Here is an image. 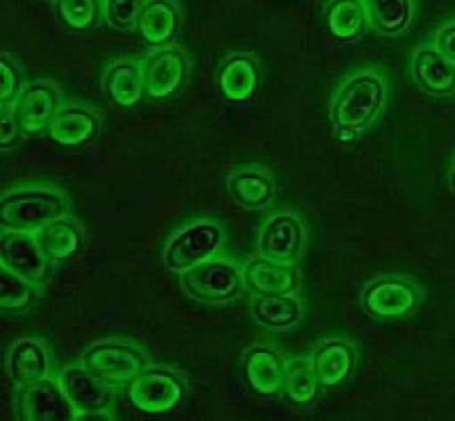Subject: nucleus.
<instances>
[{
    "mask_svg": "<svg viewBox=\"0 0 455 421\" xmlns=\"http://www.w3.org/2000/svg\"><path fill=\"white\" fill-rule=\"evenodd\" d=\"M385 105V83L378 73L364 71L341 84L331 107V121L339 132L357 135L378 119Z\"/></svg>",
    "mask_w": 455,
    "mask_h": 421,
    "instance_id": "1",
    "label": "nucleus"
},
{
    "mask_svg": "<svg viewBox=\"0 0 455 421\" xmlns=\"http://www.w3.org/2000/svg\"><path fill=\"white\" fill-rule=\"evenodd\" d=\"M130 406L150 417L176 412L187 399L185 380L166 367H146L128 383Z\"/></svg>",
    "mask_w": 455,
    "mask_h": 421,
    "instance_id": "2",
    "label": "nucleus"
},
{
    "mask_svg": "<svg viewBox=\"0 0 455 421\" xmlns=\"http://www.w3.org/2000/svg\"><path fill=\"white\" fill-rule=\"evenodd\" d=\"M67 201L51 189H21L3 196L0 221L5 230L35 233L55 218L64 217Z\"/></svg>",
    "mask_w": 455,
    "mask_h": 421,
    "instance_id": "3",
    "label": "nucleus"
},
{
    "mask_svg": "<svg viewBox=\"0 0 455 421\" xmlns=\"http://www.w3.org/2000/svg\"><path fill=\"white\" fill-rule=\"evenodd\" d=\"M182 287L189 297L201 303H228L242 297L246 282L243 271H239L233 262L210 258L182 274Z\"/></svg>",
    "mask_w": 455,
    "mask_h": 421,
    "instance_id": "4",
    "label": "nucleus"
},
{
    "mask_svg": "<svg viewBox=\"0 0 455 421\" xmlns=\"http://www.w3.org/2000/svg\"><path fill=\"white\" fill-rule=\"evenodd\" d=\"M223 233L212 221H196L173 234L164 249V265L173 274H185L210 260L221 246Z\"/></svg>",
    "mask_w": 455,
    "mask_h": 421,
    "instance_id": "5",
    "label": "nucleus"
},
{
    "mask_svg": "<svg viewBox=\"0 0 455 421\" xmlns=\"http://www.w3.org/2000/svg\"><path fill=\"white\" fill-rule=\"evenodd\" d=\"M421 294L414 282L401 276H383L369 282L363 294V307L369 317L396 322L417 313Z\"/></svg>",
    "mask_w": 455,
    "mask_h": 421,
    "instance_id": "6",
    "label": "nucleus"
},
{
    "mask_svg": "<svg viewBox=\"0 0 455 421\" xmlns=\"http://www.w3.org/2000/svg\"><path fill=\"white\" fill-rule=\"evenodd\" d=\"M141 78H144L146 99L166 103L185 89L189 80V62L180 48H157L141 67Z\"/></svg>",
    "mask_w": 455,
    "mask_h": 421,
    "instance_id": "7",
    "label": "nucleus"
},
{
    "mask_svg": "<svg viewBox=\"0 0 455 421\" xmlns=\"http://www.w3.org/2000/svg\"><path fill=\"white\" fill-rule=\"evenodd\" d=\"M83 364L109 385H128L141 369H146V358L141 351L125 342H100L84 351Z\"/></svg>",
    "mask_w": 455,
    "mask_h": 421,
    "instance_id": "8",
    "label": "nucleus"
},
{
    "mask_svg": "<svg viewBox=\"0 0 455 421\" xmlns=\"http://www.w3.org/2000/svg\"><path fill=\"white\" fill-rule=\"evenodd\" d=\"M51 258L36 242V234L21 230H3L0 237V265L14 271L35 285L51 281L52 266Z\"/></svg>",
    "mask_w": 455,
    "mask_h": 421,
    "instance_id": "9",
    "label": "nucleus"
},
{
    "mask_svg": "<svg viewBox=\"0 0 455 421\" xmlns=\"http://www.w3.org/2000/svg\"><path fill=\"white\" fill-rule=\"evenodd\" d=\"M16 412L26 421H68L76 417L71 399L64 392L60 380H36L32 385L19 387L16 394Z\"/></svg>",
    "mask_w": 455,
    "mask_h": 421,
    "instance_id": "10",
    "label": "nucleus"
},
{
    "mask_svg": "<svg viewBox=\"0 0 455 421\" xmlns=\"http://www.w3.org/2000/svg\"><path fill=\"white\" fill-rule=\"evenodd\" d=\"M16 121L21 125L23 135L39 137L48 132L51 123L60 112V94L48 83H32L21 91V96L12 105Z\"/></svg>",
    "mask_w": 455,
    "mask_h": 421,
    "instance_id": "11",
    "label": "nucleus"
},
{
    "mask_svg": "<svg viewBox=\"0 0 455 421\" xmlns=\"http://www.w3.org/2000/svg\"><path fill=\"white\" fill-rule=\"evenodd\" d=\"M306 246V230L294 214H275L259 233V253L275 262L291 265Z\"/></svg>",
    "mask_w": 455,
    "mask_h": 421,
    "instance_id": "12",
    "label": "nucleus"
},
{
    "mask_svg": "<svg viewBox=\"0 0 455 421\" xmlns=\"http://www.w3.org/2000/svg\"><path fill=\"white\" fill-rule=\"evenodd\" d=\"M259 84H262L259 64L246 52H235L219 67L217 89L228 103H246L258 94Z\"/></svg>",
    "mask_w": 455,
    "mask_h": 421,
    "instance_id": "13",
    "label": "nucleus"
},
{
    "mask_svg": "<svg viewBox=\"0 0 455 421\" xmlns=\"http://www.w3.org/2000/svg\"><path fill=\"white\" fill-rule=\"evenodd\" d=\"M243 380L258 396L283 394L287 362L271 346H251L242 358Z\"/></svg>",
    "mask_w": 455,
    "mask_h": 421,
    "instance_id": "14",
    "label": "nucleus"
},
{
    "mask_svg": "<svg viewBox=\"0 0 455 421\" xmlns=\"http://www.w3.org/2000/svg\"><path fill=\"white\" fill-rule=\"evenodd\" d=\"M64 392L80 415H100L112 406L109 383L93 376L87 367H68L60 374Z\"/></svg>",
    "mask_w": 455,
    "mask_h": 421,
    "instance_id": "15",
    "label": "nucleus"
},
{
    "mask_svg": "<svg viewBox=\"0 0 455 421\" xmlns=\"http://www.w3.org/2000/svg\"><path fill=\"white\" fill-rule=\"evenodd\" d=\"M312 369L321 390L344 387L355 374V351L344 339H328L316 346L312 355Z\"/></svg>",
    "mask_w": 455,
    "mask_h": 421,
    "instance_id": "16",
    "label": "nucleus"
},
{
    "mask_svg": "<svg viewBox=\"0 0 455 421\" xmlns=\"http://www.w3.org/2000/svg\"><path fill=\"white\" fill-rule=\"evenodd\" d=\"M412 78L428 96L446 99L455 94V62L435 46L419 48L412 58Z\"/></svg>",
    "mask_w": 455,
    "mask_h": 421,
    "instance_id": "17",
    "label": "nucleus"
},
{
    "mask_svg": "<svg viewBox=\"0 0 455 421\" xmlns=\"http://www.w3.org/2000/svg\"><path fill=\"white\" fill-rule=\"evenodd\" d=\"M243 282L255 297L258 294H294L300 287V274L291 265L259 255L243 269Z\"/></svg>",
    "mask_w": 455,
    "mask_h": 421,
    "instance_id": "18",
    "label": "nucleus"
},
{
    "mask_svg": "<svg viewBox=\"0 0 455 421\" xmlns=\"http://www.w3.org/2000/svg\"><path fill=\"white\" fill-rule=\"evenodd\" d=\"M100 131L99 116L87 107H64L57 112L48 128V139L64 148H84L92 144Z\"/></svg>",
    "mask_w": 455,
    "mask_h": 421,
    "instance_id": "19",
    "label": "nucleus"
},
{
    "mask_svg": "<svg viewBox=\"0 0 455 421\" xmlns=\"http://www.w3.org/2000/svg\"><path fill=\"white\" fill-rule=\"evenodd\" d=\"M182 14L173 0H148L137 23V32L144 44L157 48L171 46L180 30Z\"/></svg>",
    "mask_w": 455,
    "mask_h": 421,
    "instance_id": "20",
    "label": "nucleus"
},
{
    "mask_svg": "<svg viewBox=\"0 0 455 421\" xmlns=\"http://www.w3.org/2000/svg\"><path fill=\"white\" fill-rule=\"evenodd\" d=\"M323 26L328 36L337 44H351L364 35L369 14L363 0H332L323 12Z\"/></svg>",
    "mask_w": 455,
    "mask_h": 421,
    "instance_id": "21",
    "label": "nucleus"
},
{
    "mask_svg": "<svg viewBox=\"0 0 455 421\" xmlns=\"http://www.w3.org/2000/svg\"><path fill=\"white\" fill-rule=\"evenodd\" d=\"M103 91L114 107L125 109V112L135 109L146 99L141 68L130 62H119L109 67L103 78Z\"/></svg>",
    "mask_w": 455,
    "mask_h": 421,
    "instance_id": "22",
    "label": "nucleus"
},
{
    "mask_svg": "<svg viewBox=\"0 0 455 421\" xmlns=\"http://www.w3.org/2000/svg\"><path fill=\"white\" fill-rule=\"evenodd\" d=\"M36 242L44 249V253L52 262H68L78 258L84 249V233L76 221L68 218H55L44 228L36 230Z\"/></svg>",
    "mask_w": 455,
    "mask_h": 421,
    "instance_id": "23",
    "label": "nucleus"
},
{
    "mask_svg": "<svg viewBox=\"0 0 455 421\" xmlns=\"http://www.w3.org/2000/svg\"><path fill=\"white\" fill-rule=\"evenodd\" d=\"M251 313L259 326L269 330H290L303 319V307L290 294H258Z\"/></svg>",
    "mask_w": 455,
    "mask_h": 421,
    "instance_id": "24",
    "label": "nucleus"
},
{
    "mask_svg": "<svg viewBox=\"0 0 455 421\" xmlns=\"http://www.w3.org/2000/svg\"><path fill=\"white\" fill-rule=\"evenodd\" d=\"M7 371L10 378L19 387H26L48 376V353L39 342L21 339L16 342L7 358Z\"/></svg>",
    "mask_w": 455,
    "mask_h": 421,
    "instance_id": "25",
    "label": "nucleus"
},
{
    "mask_svg": "<svg viewBox=\"0 0 455 421\" xmlns=\"http://www.w3.org/2000/svg\"><path fill=\"white\" fill-rule=\"evenodd\" d=\"M228 194L246 210L267 208L274 198V182L262 171H239L228 180Z\"/></svg>",
    "mask_w": 455,
    "mask_h": 421,
    "instance_id": "26",
    "label": "nucleus"
},
{
    "mask_svg": "<svg viewBox=\"0 0 455 421\" xmlns=\"http://www.w3.org/2000/svg\"><path fill=\"white\" fill-rule=\"evenodd\" d=\"M373 30L396 36L408 30L412 21V0H363Z\"/></svg>",
    "mask_w": 455,
    "mask_h": 421,
    "instance_id": "27",
    "label": "nucleus"
},
{
    "mask_svg": "<svg viewBox=\"0 0 455 421\" xmlns=\"http://www.w3.org/2000/svg\"><path fill=\"white\" fill-rule=\"evenodd\" d=\"M319 380H316L315 369H312V360H291L287 362L284 369V385L283 394L290 401L291 406L310 408L319 396Z\"/></svg>",
    "mask_w": 455,
    "mask_h": 421,
    "instance_id": "28",
    "label": "nucleus"
},
{
    "mask_svg": "<svg viewBox=\"0 0 455 421\" xmlns=\"http://www.w3.org/2000/svg\"><path fill=\"white\" fill-rule=\"evenodd\" d=\"M103 14L100 0H55V16L60 26L68 32L83 35L99 26Z\"/></svg>",
    "mask_w": 455,
    "mask_h": 421,
    "instance_id": "29",
    "label": "nucleus"
},
{
    "mask_svg": "<svg viewBox=\"0 0 455 421\" xmlns=\"http://www.w3.org/2000/svg\"><path fill=\"white\" fill-rule=\"evenodd\" d=\"M35 282L10 269H0V307L3 313H23L35 303Z\"/></svg>",
    "mask_w": 455,
    "mask_h": 421,
    "instance_id": "30",
    "label": "nucleus"
},
{
    "mask_svg": "<svg viewBox=\"0 0 455 421\" xmlns=\"http://www.w3.org/2000/svg\"><path fill=\"white\" fill-rule=\"evenodd\" d=\"M148 0H103V19L114 30H130L140 23Z\"/></svg>",
    "mask_w": 455,
    "mask_h": 421,
    "instance_id": "31",
    "label": "nucleus"
},
{
    "mask_svg": "<svg viewBox=\"0 0 455 421\" xmlns=\"http://www.w3.org/2000/svg\"><path fill=\"white\" fill-rule=\"evenodd\" d=\"M21 91V73L12 62L10 55H3L0 58V103L14 105Z\"/></svg>",
    "mask_w": 455,
    "mask_h": 421,
    "instance_id": "32",
    "label": "nucleus"
},
{
    "mask_svg": "<svg viewBox=\"0 0 455 421\" xmlns=\"http://www.w3.org/2000/svg\"><path fill=\"white\" fill-rule=\"evenodd\" d=\"M23 131L19 121H16L14 112L10 109V105H3V112H0V148L3 151H12L21 141Z\"/></svg>",
    "mask_w": 455,
    "mask_h": 421,
    "instance_id": "33",
    "label": "nucleus"
},
{
    "mask_svg": "<svg viewBox=\"0 0 455 421\" xmlns=\"http://www.w3.org/2000/svg\"><path fill=\"white\" fill-rule=\"evenodd\" d=\"M435 48H437L444 58H449L451 62H455V21L437 32V36H435Z\"/></svg>",
    "mask_w": 455,
    "mask_h": 421,
    "instance_id": "34",
    "label": "nucleus"
},
{
    "mask_svg": "<svg viewBox=\"0 0 455 421\" xmlns=\"http://www.w3.org/2000/svg\"><path fill=\"white\" fill-rule=\"evenodd\" d=\"M451 189H453V194H455V164H453V169H451Z\"/></svg>",
    "mask_w": 455,
    "mask_h": 421,
    "instance_id": "35",
    "label": "nucleus"
}]
</instances>
